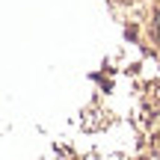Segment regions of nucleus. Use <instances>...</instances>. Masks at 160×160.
Listing matches in <instances>:
<instances>
[{
  "mask_svg": "<svg viewBox=\"0 0 160 160\" xmlns=\"http://www.w3.org/2000/svg\"><path fill=\"white\" fill-rule=\"evenodd\" d=\"M148 39H151V45L160 51V3L151 9V18H148Z\"/></svg>",
  "mask_w": 160,
  "mask_h": 160,
  "instance_id": "f257e3e1",
  "label": "nucleus"
}]
</instances>
